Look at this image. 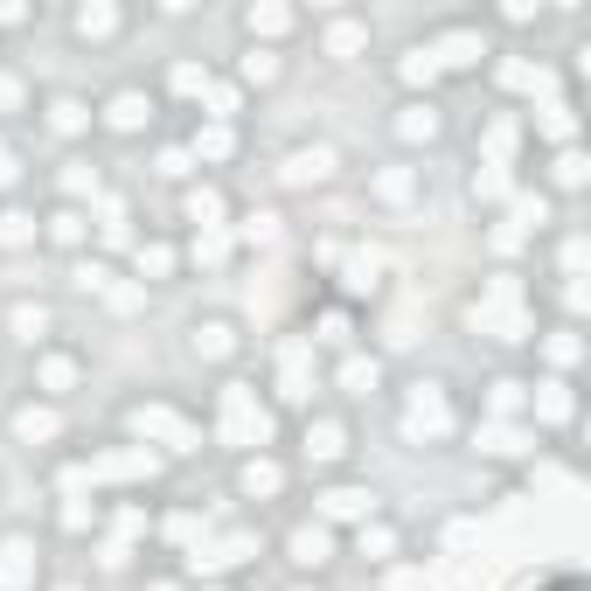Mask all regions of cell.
Here are the masks:
<instances>
[{
  "label": "cell",
  "mask_w": 591,
  "mask_h": 591,
  "mask_svg": "<svg viewBox=\"0 0 591 591\" xmlns=\"http://www.w3.org/2000/svg\"><path fill=\"white\" fill-rule=\"evenodd\" d=\"M188 216H195L202 230H223V195H216V188H195V195H188Z\"/></svg>",
  "instance_id": "603a6c76"
},
{
  "label": "cell",
  "mask_w": 591,
  "mask_h": 591,
  "mask_svg": "<svg viewBox=\"0 0 591 591\" xmlns=\"http://www.w3.org/2000/svg\"><path fill=\"white\" fill-rule=\"evenodd\" d=\"M362 550H369V557H390V550H397V536H390L383 522H362Z\"/></svg>",
  "instance_id": "d6a6232c"
},
{
  "label": "cell",
  "mask_w": 591,
  "mask_h": 591,
  "mask_svg": "<svg viewBox=\"0 0 591 591\" xmlns=\"http://www.w3.org/2000/svg\"><path fill=\"white\" fill-rule=\"evenodd\" d=\"M230 153H237V133H230V126H216V119L195 126V160H230Z\"/></svg>",
  "instance_id": "e0dca14e"
},
{
  "label": "cell",
  "mask_w": 591,
  "mask_h": 591,
  "mask_svg": "<svg viewBox=\"0 0 591 591\" xmlns=\"http://www.w3.org/2000/svg\"><path fill=\"white\" fill-rule=\"evenodd\" d=\"M306 452H313V459H341V452H348V432H341L334 418H320V425H306Z\"/></svg>",
  "instance_id": "ac0fdd59"
},
{
  "label": "cell",
  "mask_w": 591,
  "mask_h": 591,
  "mask_svg": "<svg viewBox=\"0 0 591 591\" xmlns=\"http://www.w3.org/2000/svg\"><path fill=\"white\" fill-rule=\"evenodd\" d=\"M376 376H383L376 355H348V362H341V383H348V390H376Z\"/></svg>",
  "instance_id": "d4e9b609"
},
{
  "label": "cell",
  "mask_w": 591,
  "mask_h": 591,
  "mask_svg": "<svg viewBox=\"0 0 591 591\" xmlns=\"http://www.w3.org/2000/svg\"><path fill=\"white\" fill-rule=\"evenodd\" d=\"M369 195H376V202H390V209H404V202L418 195V174H411V167H376Z\"/></svg>",
  "instance_id": "7c38bea8"
},
{
  "label": "cell",
  "mask_w": 591,
  "mask_h": 591,
  "mask_svg": "<svg viewBox=\"0 0 591 591\" xmlns=\"http://www.w3.org/2000/svg\"><path fill=\"white\" fill-rule=\"evenodd\" d=\"M140 272H147V279H167V272H174V251H167V244H140Z\"/></svg>",
  "instance_id": "f546056e"
},
{
  "label": "cell",
  "mask_w": 591,
  "mask_h": 591,
  "mask_svg": "<svg viewBox=\"0 0 591 591\" xmlns=\"http://www.w3.org/2000/svg\"><path fill=\"white\" fill-rule=\"evenodd\" d=\"M14 21H28V7H7V0H0V28H14Z\"/></svg>",
  "instance_id": "e575fe53"
},
{
  "label": "cell",
  "mask_w": 591,
  "mask_h": 591,
  "mask_svg": "<svg viewBox=\"0 0 591 591\" xmlns=\"http://www.w3.org/2000/svg\"><path fill=\"white\" fill-rule=\"evenodd\" d=\"M279 174H286L293 188H320V181H334V147H293Z\"/></svg>",
  "instance_id": "277c9868"
},
{
  "label": "cell",
  "mask_w": 591,
  "mask_h": 591,
  "mask_svg": "<svg viewBox=\"0 0 591 591\" xmlns=\"http://www.w3.org/2000/svg\"><path fill=\"white\" fill-rule=\"evenodd\" d=\"M404 432H411V439H439L445 432V397L432 383H418V397H411V411H404Z\"/></svg>",
  "instance_id": "52a82bcc"
},
{
  "label": "cell",
  "mask_w": 591,
  "mask_h": 591,
  "mask_svg": "<svg viewBox=\"0 0 591 591\" xmlns=\"http://www.w3.org/2000/svg\"><path fill=\"white\" fill-rule=\"evenodd\" d=\"M49 237H56V244H84V216H77V209H56V216H49Z\"/></svg>",
  "instance_id": "f1b7e54d"
},
{
  "label": "cell",
  "mask_w": 591,
  "mask_h": 591,
  "mask_svg": "<svg viewBox=\"0 0 591 591\" xmlns=\"http://www.w3.org/2000/svg\"><path fill=\"white\" fill-rule=\"evenodd\" d=\"M327 550H334L327 522H299V529H293V564H299V571H320V564H327Z\"/></svg>",
  "instance_id": "8fae6325"
},
{
  "label": "cell",
  "mask_w": 591,
  "mask_h": 591,
  "mask_svg": "<svg viewBox=\"0 0 591 591\" xmlns=\"http://www.w3.org/2000/svg\"><path fill=\"white\" fill-rule=\"evenodd\" d=\"M244 77H251V84H272V77H279V56H272L265 42H251V49H244Z\"/></svg>",
  "instance_id": "cb8c5ba5"
},
{
  "label": "cell",
  "mask_w": 591,
  "mask_h": 591,
  "mask_svg": "<svg viewBox=\"0 0 591 591\" xmlns=\"http://www.w3.org/2000/svg\"><path fill=\"white\" fill-rule=\"evenodd\" d=\"M35 383H42V390H70V383H77V355H42V362H35Z\"/></svg>",
  "instance_id": "44dd1931"
},
{
  "label": "cell",
  "mask_w": 591,
  "mask_h": 591,
  "mask_svg": "<svg viewBox=\"0 0 591 591\" xmlns=\"http://www.w3.org/2000/svg\"><path fill=\"white\" fill-rule=\"evenodd\" d=\"M84 126H91V105H84V98H70V91H63V98H49V133H63V140H70V133H84Z\"/></svg>",
  "instance_id": "4fadbf2b"
},
{
  "label": "cell",
  "mask_w": 591,
  "mask_h": 591,
  "mask_svg": "<svg viewBox=\"0 0 591 591\" xmlns=\"http://www.w3.org/2000/svg\"><path fill=\"white\" fill-rule=\"evenodd\" d=\"M21 167H14V153H7V140H0V181H14Z\"/></svg>",
  "instance_id": "d590c367"
},
{
  "label": "cell",
  "mask_w": 591,
  "mask_h": 591,
  "mask_svg": "<svg viewBox=\"0 0 591 591\" xmlns=\"http://www.w3.org/2000/svg\"><path fill=\"white\" fill-rule=\"evenodd\" d=\"M209 591H216V585H209Z\"/></svg>",
  "instance_id": "74e56055"
},
{
  "label": "cell",
  "mask_w": 591,
  "mask_h": 591,
  "mask_svg": "<svg viewBox=\"0 0 591 591\" xmlns=\"http://www.w3.org/2000/svg\"><path fill=\"white\" fill-rule=\"evenodd\" d=\"M63 591H77V585H63Z\"/></svg>",
  "instance_id": "8d00e7d4"
},
{
  "label": "cell",
  "mask_w": 591,
  "mask_h": 591,
  "mask_svg": "<svg viewBox=\"0 0 591 591\" xmlns=\"http://www.w3.org/2000/svg\"><path fill=\"white\" fill-rule=\"evenodd\" d=\"M21 98H28V91H21V77H14V70H0V112H14Z\"/></svg>",
  "instance_id": "836d02e7"
},
{
  "label": "cell",
  "mask_w": 591,
  "mask_h": 591,
  "mask_svg": "<svg viewBox=\"0 0 591 591\" xmlns=\"http://www.w3.org/2000/svg\"><path fill=\"white\" fill-rule=\"evenodd\" d=\"M272 237H279V216H272V209L244 216V244H272Z\"/></svg>",
  "instance_id": "4dcf8cb0"
},
{
  "label": "cell",
  "mask_w": 591,
  "mask_h": 591,
  "mask_svg": "<svg viewBox=\"0 0 591 591\" xmlns=\"http://www.w3.org/2000/svg\"><path fill=\"white\" fill-rule=\"evenodd\" d=\"M425 49H432V63L466 70V63H480V56H487V35H480V28H445V35H432Z\"/></svg>",
  "instance_id": "3957f363"
},
{
  "label": "cell",
  "mask_w": 591,
  "mask_h": 591,
  "mask_svg": "<svg viewBox=\"0 0 591 591\" xmlns=\"http://www.w3.org/2000/svg\"><path fill=\"white\" fill-rule=\"evenodd\" d=\"M244 28L272 42V35H286V28H293V7H279V0H265V7H251V14H244Z\"/></svg>",
  "instance_id": "d6986e66"
},
{
  "label": "cell",
  "mask_w": 591,
  "mask_h": 591,
  "mask_svg": "<svg viewBox=\"0 0 591 591\" xmlns=\"http://www.w3.org/2000/svg\"><path fill=\"white\" fill-rule=\"evenodd\" d=\"M147 119H153L147 91H112V98H105V126H112V133H140Z\"/></svg>",
  "instance_id": "ba28073f"
},
{
  "label": "cell",
  "mask_w": 591,
  "mask_h": 591,
  "mask_svg": "<svg viewBox=\"0 0 591 591\" xmlns=\"http://www.w3.org/2000/svg\"><path fill=\"white\" fill-rule=\"evenodd\" d=\"M279 480H286V473H279L272 459H244V473H237V487H244L251 501H265V494H279Z\"/></svg>",
  "instance_id": "2e32d148"
},
{
  "label": "cell",
  "mask_w": 591,
  "mask_h": 591,
  "mask_svg": "<svg viewBox=\"0 0 591 591\" xmlns=\"http://www.w3.org/2000/svg\"><path fill=\"white\" fill-rule=\"evenodd\" d=\"M397 133H404V140H432V133H439V112H432V105H418V98H411V105H404V112H397Z\"/></svg>",
  "instance_id": "ffe728a7"
},
{
  "label": "cell",
  "mask_w": 591,
  "mask_h": 591,
  "mask_svg": "<svg viewBox=\"0 0 591 591\" xmlns=\"http://www.w3.org/2000/svg\"><path fill=\"white\" fill-rule=\"evenodd\" d=\"M70 28H77L84 42H112V35L126 28V14H119L112 0H91V7H77V21H70Z\"/></svg>",
  "instance_id": "30bf717a"
},
{
  "label": "cell",
  "mask_w": 591,
  "mask_h": 591,
  "mask_svg": "<svg viewBox=\"0 0 591 591\" xmlns=\"http://www.w3.org/2000/svg\"><path fill=\"white\" fill-rule=\"evenodd\" d=\"M174 91L181 98H202L209 91V63H174Z\"/></svg>",
  "instance_id": "484cf974"
},
{
  "label": "cell",
  "mask_w": 591,
  "mask_h": 591,
  "mask_svg": "<svg viewBox=\"0 0 591 591\" xmlns=\"http://www.w3.org/2000/svg\"><path fill=\"white\" fill-rule=\"evenodd\" d=\"M313 515H320V522H369V515H376V494H369V487H327V494L313 501Z\"/></svg>",
  "instance_id": "7a4b0ae2"
},
{
  "label": "cell",
  "mask_w": 591,
  "mask_h": 591,
  "mask_svg": "<svg viewBox=\"0 0 591 591\" xmlns=\"http://www.w3.org/2000/svg\"><path fill=\"white\" fill-rule=\"evenodd\" d=\"M299 591H306V585H299Z\"/></svg>",
  "instance_id": "f35d334b"
},
{
  "label": "cell",
  "mask_w": 591,
  "mask_h": 591,
  "mask_svg": "<svg viewBox=\"0 0 591 591\" xmlns=\"http://www.w3.org/2000/svg\"><path fill=\"white\" fill-rule=\"evenodd\" d=\"M14 439H21V445H49V439H63V418H56L49 404H21V411H14Z\"/></svg>",
  "instance_id": "9c48e42d"
},
{
  "label": "cell",
  "mask_w": 591,
  "mask_h": 591,
  "mask_svg": "<svg viewBox=\"0 0 591 591\" xmlns=\"http://www.w3.org/2000/svg\"><path fill=\"white\" fill-rule=\"evenodd\" d=\"M28 585H35V543L7 536L0 543V591H28Z\"/></svg>",
  "instance_id": "8992f818"
},
{
  "label": "cell",
  "mask_w": 591,
  "mask_h": 591,
  "mask_svg": "<svg viewBox=\"0 0 591 591\" xmlns=\"http://www.w3.org/2000/svg\"><path fill=\"white\" fill-rule=\"evenodd\" d=\"M501 195H508V174L501 167H480L473 174V202H501Z\"/></svg>",
  "instance_id": "83f0119b"
},
{
  "label": "cell",
  "mask_w": 591,
  "mask_h": 591,
  "mask_svg": "<svg viewBox=\"0 0 591 591\" xmlns=\"http://www.w3.org/2000/svg\"><path fill=\"white\" fill-rule=\"evenodd\" d=\"M230 348H237V327H230V320H195V355L216 362V355H230Z\"/></svg>",
  "instance_id": "9a60e30c"
},
{
  "label": "cell",
  "mask_w": 591,
  "mask_h": 591,
  "mask_svg": "<svg viewBox=\"0 0 591 591\" xmlns=\"http://www.w3.org/2000/svg\"><path fill=\"white\" fill-rule=\"evenodd\" d=\"M195 258H202V265H223V258H230V237H223V230H202V237H195Z\"/></svg>",
  "instance_id": "1f68e13d"
},
{
  "label": "cell",
  "mask_w": 591,
  "mask_h": 591,
  "mask_svg": "<svg viewBox=\"0 0 591 591\" xmlns=\"http://www.w3.org/2000/svg\"><path fill=\"white\" fill-rule=\"evenodd\" d=\"M7 327H14V341L35 348V341H49V306H28V299H21V306L7 313Z\"/></svg>",
  "instance_id": "5bb4252c"
},
{
  "label": "cell",
  "mask_w": 591,
  "mask_h": 591,
  "mask_svg": "<svg viewBox=\"0 0 591 591\" xmlns=\"http://www.w3.org/2000/svg\"><path fill=\"white\" fill-rule=\"evenodd\" d=\"M432 77H439L432 49H404V84H432Z\"/></svg>",
  "instance_id": "4316f807"
},
{
  "label": "cell",
  "mask_w": 591,
  "mask_h": 591,
  "mask_svg": "<svg viewBox=\"0 0 591 591\" xmlns=\"http://www.w3.org/2000/svg\"><path fill=\"white\" fill-rule=\"evenodd\" d=\"M320 49H327V56H341V63H348V56H362V49H369V21H355V14H327Z\"/></svg>",
  "instance_id": "5b68a950"
},
{
  "label": "cell",
  "mask_w": 591,
  "mask_h": 591,
  "mask_svg": "<svg viewBox=\"0 0 591 591\" xmlns=\"http://www.w3.org/2000/svg\"><path fill=\"white\" fill-rule=\"evenodd\" d=\"M133 432H140L147 445H174V452H188V445H195V432H188L167 404H140V411H133Z\"/></svg>",
  "instance_id": "6da1fadb"
},
{
  "label": "cell",
  "mask_w": 591,
  "mask_h": 591,
  "mask_svg": "<svg viewBox=\"0 0 591 591\" xmlns=\"http://www.w3.org/2000/svg\"><path fill=\"white\" fill-rule=\"evenodd\" d=\"M0 244H7V251L35 244V216H28V209H0Z\"/></svg>",
  "instance_id": "7402d4cb"
}]
</instances>
